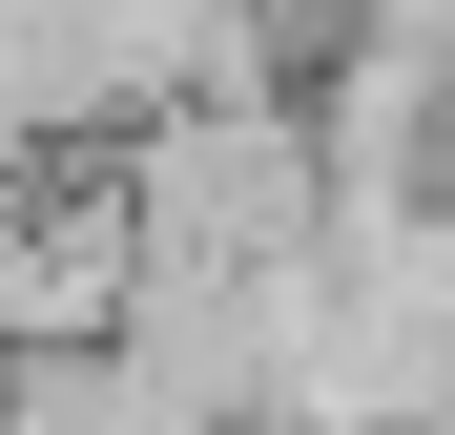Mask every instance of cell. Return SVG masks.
<instances>
[{"label": "cell", "mask_w": 455, "mask_h": 435, "mask_svg": "<svg viewBox=\"0 0 455 435\" xmlns=\"http://www.w3.org/2000/svg\"><path fill=\"white\" fill-rule=\"evenodd\" d=\"M104 166L145 207V270H290V249L331 229L311 84H166L145 125H104Z\"/></svg>", "instance_id": "cell-1"}]
</instances>
